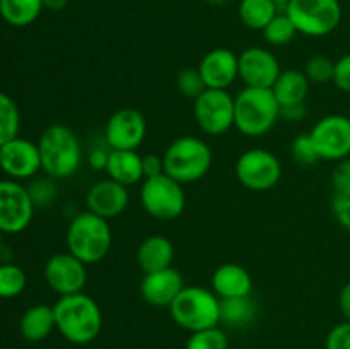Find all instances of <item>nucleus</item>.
<instances>
[{
    "mask_svg": "<svg viewBox=\"0 0 350 349\" xmlns=\"http://www.w3.org/2000/svg\"><path fill=\"white\" fill-rule=\"evenodd\" d=\"M325 349H350V322L344 320L330 328L325 339Z\"/></svg>",
    "mask_w": 350,
    "mask_h": 349,
    "instance_id": "nucleus-37",
    "label": "nucleus"
},
{
    "mask_svg": "<svg viewBox=\"0 0 350 349\" xmlns=\"http://www.w3.org/2000/svg\"><path fill=\"white\" fill-rule=\"evenodd\" d=\"M263 38L272 47H284L296 38L297 29L286 12H279L262 31Z\"/></svg>",
    "mask_w": 350,
    "mask_h": 349,
    "instance_id": "nucleus-29",
    "label": "nucleus"
},
{
    "mask_svg": "<svg viewBox=\"0 0 350 349\" xmlns=\"http://www.w3.org/2000/svg\"><path fill=\"white\" fill-rule=\"evenodd\" d=\"M332 212L338 224L350 231V188L342 192H334L332 198Z\"/></svg>",
    "mask_w": 350,
    "mask_h": 349,
    "instance_id": "nucleus-36",
    "label": "nucleus"
},
{
    "mask_svg": "<svg viewBox=\"0 0 350 349\" xmlns=\"http://www.w3.org/2000/svg\"><path fill=\"white\" fill-rule=\"evenodd\" d=\"M53 311L57 331L70 344L85 346L98 339L103 328V311L98 301L84 291L60 296Z\"/></svg>",
    "mask_w": 350,
    "mask_h": 349,
    "instance_id": "nucleus-1",
    "label": "nucleus"
},
{
    "mask_svg": "<svg viewBox=\"0 0 350 349\" xmlns=\"http://www.w3.org/2000/svg\"><path fill=\"white\" fill-rule=\"evenodd\" d=\"M286 14L297 33L310 38H323L334 33L342 23L338 0H291Z\"/></svg>",
    "mask_w": 350,
    "mask_h": 349,
    "instance_id": "nucleus-7",
    "label": "nucleus"
},
{
    "mask_svg": "<svg viewBox=\"0 0 350 349\" xmlns=\"http://www.w3.org/2000/svg\"><path fill=\"white\" fill-rule=\"evenodd\" d=\"M137 266L144 274L173 267L174 245L163 235H150L137 248Z\"/></svg>",
    "mask_w": 350,
    "mask_h": 349,
    "instance_id": "nucleus-21",
    "label": "nucleus"
},
{
    "mask_svg": "<svg viewBox=\"0 0 350 349\" xmlns=\"http://www.w3.org/2000/svg\"><path fill=\"white\" fill-rule=\"evenodd\" d=\"M51 180H53V178H50V180H46V178H43V180H34L33 183L27 187L34 205H41V207H44V205H50L51 202L57 198L58 195L57 185H55Z\"/></svg>",
    "mask_w": 350,
    "mask_h": 349,
    "instance_id": "nucleus-35",
    "label": "nucleus"
},
{
    "mask_svg": "<svg viewBox=\"0 0 350 349\" xmlns=\"http://www.w3.org/2000/svg\"><path fill=\"white\" fill-rule=\"evenodd\" d=\"M280 118L272 89L243 88L234 96V129L245 137H263Z\"/></svg>",
    "mask_w": 350,
    "mask_h": 349,
    "instance_id": "nucleus-4",
    "label": "nucleus"
},
{
    "mask_svg": "<svg viewBox=\"0 0 350 349\" xmlns=\"http://www.w3.org/2000/svg\"><path fill=\"white\" fill-rule=\"evenodd\" d=\"M310 79L306 77L304 70L297 68H287L280 72L279 79L272 86V92L279 101L280 108L294 105H304L310 92Z\"/></svg>",
    "mask_w": 350,
    "mask_h": 349,
    "instance_id": "nucleus-22",
    "label": "nucleus"
},
{
    "mask_svg": "<svg viewBox=\"0 0 350 349\" xmlns=\"http://www.w3.org/2000/svg\"><path fill=\"white\" fill-rule=\"evenodd\" d=\"M207 2L215 3V5H219V3H224V2H228V0H207Z\"/></svg>",
    "mask_w": 350,
    "mask_h": 349,
    "instance_id": "nucleus-46",
    "label": "nucleus"
},
{
    "mask_svg": "<svg viewBox=\"0 0 350 349\" xmlns=\"http://www.w3.org/2000/svg\"><path fill=\"white\" fill-rule=\"evenodd\" d=\"M2 238H3V233L0 231V248H2Z\"/></svg>",
    "mask_w": 350,
    "mask_h": 349,
    "instance_id": "nucleus-47",
    "label": "nucleus"
},
{
    "mask_svg": "<svg viewBox=\"0 0 350 349\" xmlns=\"http://www.w3.org/2000/svg\"><path fill=\"white\" fill-rule=\"evenodd\" d=\"M0 170L9 174L10 180L33 178L41 170L38 142L17 135L0 146Z\"/></svg>",
    "mask_w": 350,
    "mask_h": 349,
    "instance_id": "nucleus-16",
    "label": "nucleus"
},
{
    "mask_svg": "<svg viewBox=\"0 0 350 349\" xmlns=\"http://www.w3.org/2000/svg\"><path fill=\"white\" fill-rule=\"evenodd\" d=\"M185 287L183 276L174 267L156 270V272L144 274L140 281V296L146 303L156 308H170L174 298L181 293Z\"/></svg>",
    "mask_w": 350,
    "mask_h": 349,
    "instance_id": "nucleus-19",
    "label": "nucleus"
},
{
    "mask_svg": "<svg viewBox=\"0 0 350 349\" xmlns=\"http://www.w3.org/2000/svg\"><path fill=\"white\" fill-rule=\"evenodd\" d=\"M44 281L58 296L82 293L88 284V266L68 252L55 253L44 263Z\"/></svg>",
    "mask_w": 350,
    "mask_h": 349,
    "instance_id": "nucleus-13",
    "label": "nucleus"
},
{
    "mask_svg": "<svg viewBox=\"0 0 350 349\" xmlns=\"http://www.w3.org/2000/svg\"><path fill=\"white\" fill-rule=\"evenodd\" d=\"M308 109L306 105H294V106H286V108H280V116L286 118L287 122H299L306 116Z\"/></svg>",
    "mask_w": 350,
    "mask_h": 349,
    "instance_id": "nucleus-42",
    "label": "nucleus"
},
{
    "mask_svg": "<svg viewBox=\"0 0 350 349\" xmlns=\"http://www.w3.org/2000/svg\"><path fill=\"white\" fill-rule=\"evenodd\" d=\"M193 116L204 133L224 135L234 127V96L224 89H205L193 101Z\"/></svg>",
    "mask_w": 350,
    "mask_h": 349,
    "instance_id": "nucleus-10",
    "label": "nucleus"
},
{
    "mask_svg": "<svg viewBox=\"0 0 350 349\" xmlns=\"http://www.w3.org/2000/svg\"><path fill=\"white\" fill-rule=\"evenodd\" d=\"M310 137L320 159L342 161L350 157V116H321L310 130Z\"/></svg>",
    "mask_w": 350,
    "mask_h": 349,
    "instance_id": "nucleus-11",
    "label": "nucleus"
},
{
    "mask_svg": "<svg viewBox=\"0 0 350 349\" xmlns=\"http://www.w3.org/2000/svg\"><path fill=\"white\" fill-rule=\"evenodd\" d=\"M108 156L109 149H106V147H98V149H94L89 154V166L94 168V170H105L106 163H108Z\"/></svg>",
    "mask_w": 350,
    "mask_h": 349,
    "instance_id": "nucleus-41",
    "label": "nucleus"
},
{
    "mask_svg": "<svg viewBox=\"0 0 350 349\" xmlns=\"http://www.w3.org/2000/svg\"><path fill=\"white\" fill-rule=\"evenodd\" d=\"M338 308L345 320L350 322V281L342 286L340 293H338Z\"/></svg>",
    "mask_w": 350,
    "mask_h": 349,
    "instance_id": "nucleus-43",
    "label": "nucleus"
},
{
    "mask_svg": "<svg viewBox=\"0 0 350 349\" xmlns=\"http://www.w3.org/2000/svg\"><path fill=\"white\" fill-rule=\"evenodd\" d=\"M258 307L252 296L221 300V324L229 328L250 327L256 320Z\"/></svg>",
    "mask_w": 350,
    "mask_h": 349,
    "instance_id": "nucleus-25",
    "label": "nucleus"
},
{
    "mask_svg": "<svg viewBox=\"0 0 350 349\" xmlns=\"http://www.w3.org/2000/svg\"><path fill=\"white\" fill-rule=\"evenodd\" d=\"M197 68L207 89L229 91L236 79H239L238 55L229 48H214L207 51Z\"/></svg>",
    "mask_w": 350,
    "mask_h": 349,
    "instance_id": "nucleus-17",
    "label": "nucleus"
},
{
    "mask_svg": "<svg viewBox=\"0 0 350 349\" xmlns=\"http://www.w3.org/2000/svg\"><path fill=\"white\" fill-rule=\"evenodd\" d=\"M214 154L204 139L181 135L166 147L163 154L164 173L181 185L202 180L212 168Z\"/></svg>",
    "mask_w": 350,
    "mask_h": 349,
    "instance_id": "nucleus-5",
    "label": "nucleus"
},
{
    "mask_svg": "<svg viewBox=\"0 0 350 349\" xmlns=\"http://www.w3.org/2000/svg\"><path fill=\"white\" fill-rule=\"evenodd\" d=\"M170 315L178 327L198 332L221 325V298L202 286H185L170 305Z\"/></svg>",
    "mask_w": 350,
    "mask_h": 349,
    "instance_id": "nucleus-6",
    "label": "nucleus"
},
{
    "mask_svg": "<svg viewBox=\"0 0 350 349\" xmlns=\"http://www.w3.org/2000/svg\"><path fill=\"white\" fill-rule=\"evenodd\" d=\"M44 7L50 10H62L68 3V0H43Z\"/></svg>",
    "mask_w": 350,
    "mask_h": 349,
    "instance_id": "nucleus-44",
    "label": "nucleus"
},
{
    "mask_svg": "<svg viewBox=\"0 0 350 349\" xmlns=\"http://www.w3.org/2000/svg\"><path fill=\"white\" fill-rule=\"evenodd\" d=\"M67 252L85 266L99 263L108 257L113 245V233L108 219L91 211L79 212L72 218L65 235Z\"/></svg>",
    "mask_w": 350,
    "mask_h": 349,
    "instance_id": "nucleus-3",
    "label": "nucleus"
},
{
    "mask_svg": "<svg viewBox=\"0 0 350 349\" xmlns=\"http://www.w3.org/2000/svg\"><path fill=\"white\" fill-rule=\"evenodd\" d=\"M185 349H229V337L221 327H211L205 331L191 332L187 339Z\"/></svg>",
    "mask_w": 350,
    "mask_h": 349,
    "instance_id": "nucleus-31",
    "label": "nucleus"
},
{
    "mask_svg": "<svg viewBox=\"0 0 350 349\" xmlns=\"http://www.w3.org/2000/svg\"><path fill=\"white\" fill-rule=\"evenodd\" d=\"M239 79L245 82V88L272 89L279 79V58L263 47H248L238 55Z\"/></svg>",
    "mask_w": 350,
    "mask_h": 349,
    "instance_id": "nucleus-15",
    "label": "nucleus"
},
{
    "mask_svg": "<svg viewBox=\"0 0 350 349\" xmlns=\"http://www.w3.org/2000/svg\"><path fill=\"white\" fill-rule=\"evenodd\" d=\"M332 187L334 192H342L350 188V157L337 161L332 173Z\"/></svg>",
    "mask_w": 350,
    "mask_h": 349,
    "instance_id": "nucleus-39",
    "label": "nucleus"
},
{
    "mask_svg": "<svg viewBox=\"0 0 350 349\" xmlns=\"http://www.w3.org/2000/svg\"><path fill=\"white\" fill-rule=\"evenodd\" d=\"M105 171L108 173V178L132 187L144 180L142 170V156L137 151H115L109 149L108 163H106Z\"/></svg>",
    "mask_w": 350,
    "mask_h": 349,
    "instance_id": "nucleus-23",
    "label": "nucleus"
},
{
    "mask_svg": "<svg viewBox=\"0 0 350 349\" xmlns=\"http://www.w3.org/2000/svg\"><path fill=\"white\" fill-rule=\"evenodd\" d=\"M142 170H144V180H146V178H154L163 174L164 173L163 156H157V154H147V156H142Z\"/></svg>",
    "mask_w": 350,
    "mask_h": 349,
    "instance_id": "nucleus-40",
    "label": "nucleus"
},
{
    "mask_svg": "<svg viewBox=\"0 0 350 349\" xmlns=\"http://www.w3.org/2000/svg\"><path fill=\"white\" fill-rule=\"evenodd\" d=\"M291 156H293V159L296 161L297 164H301V166H313L318 161H321L320 156H318L317 147H314L313 140H311L310 132L301 133V135H297L296 139L293 140Z\"/></svg>",
    "mask_w": 350,
    "mask_h": 349,
    "instance_id": "nucleus-33",
    "label": "nucleus"
},
{
    "mask_svg": "<svg viewBox=\"0 0 350 349\" xmlns=\"http://www.w3.org/2000/svg\"><path fill=\"white\" fill-rule=\"evenodd\" d=\"M21 113L10 96L0 91V146L19 135Z\"/></svg>",
    "mask_w": 350,
    "mask_h": 349,
    "instance_id": "nucleus-28",
    "label": "nucleus"
},
{
    "mask_svg": "<svg viewBox=\"0 0 350 349\" xmlns=\"http://www.w3.org/2000/svg\"><path fill=\"white\" fill-rule=\"evenodd\" d=\"M140 204L150 218L159 221H173L183 214L187 207V194L180 181L163 173L142 181Z\"/></svg>",
    "mask_w": 350,
    "mask_h": 349,
    "instance_id": "nucleus-8",
    "label": "nucleus"
},
{
    "mask_svg": "<svg viewBox=\"0 0 350 349\" xmlns=\"http://www.w3.org/2000/svg\"><path fill=\"white\" fill-rule=\"evenodd\" d=\"M43 9V0H0V17L14 27L33 24Z\"/></svg>",
    "mask_w": 350,
    "mask_h": 349,
    "instance_id": "nucleus-26",
    "label": "nucleus"
},
{
    "mask_svg": "<svg viewBox=\"0 0 350 349\" xmlns=\"http://www.w3.org/2000/svg\"><path fill=\"white\" fill-rule=\"evenodd\" d=\"M211 289L221 300L226 298L252 296L253 279L248 270L239 263H222L212 272Z\"/></svg>",
    "mask_w": 350,
    "mask_h": 349,
    "instance_id": "nucleus-20",
    "label": "nucleus"
},
{
    "mask_svg": "<svg viewBox=\"0 0 350 349\" xmlns=\"http://www.w3.org/2000/svg\"><path fill=\"white\" fill-rule=\"evenodd\" d=\"M147 120L139 109L120 108L109 116L105 127V139L108 149L137 151L146 140Z\"/></svg>",
    "mask_w": 350,
    "mask_h": 349,
    "instance_id": "nucleus-14",
    "label": "nucleus"
},
{
    "mask_svg": "<svg viewBox=\"0 0 350 349\" xmlns=\"http://www.w3.org/2000/svg\"><path fill=\"white\" fill-rule=\"evenodd\" d=\"M335 88L340 89L345 94H350V53H345L338 60H335L334 81Z\"/></svg>",
    "mask_w": 350,
    "mask_h": 349,
    "instance_id": "nucleus-38",
    "label": "nucleus"
},
{
    "mask_svg": "<svg viewBox=\"0 0 350 349\" xmlns=\"http://www.w3.org/2000/svg\"><path fill=\"white\" fill-rule=\"evenodd\" d=\"M238 14L246 27L253 31H263L267 24L279 14V5L273 0H241Z\"/></svg>",
    "mask_w": 350,
    "mask_h": 349,
    "instance_id": "nucleus-27",
    "label": "nucleus"
},
{
    "mask_svg": "<svg viewBox=\"0 0 350 349\" xmlns=\"http://www.w3.org/2000/svg\"><path fill=\"white\" fill-rule=\"evenodd\" d=\"M34 207L27 187L16 180L0 181V231L3 235L24 231L33 219Z\"/></svg>",
    "mask_w": 350,
    "mask_h": 349,
    "instance_id": "nucleus-12",
    "label": "nucleus"
},
{
    "mask_svg": "<svg viewBox=\"0 0 350 349\" xmlns=\"http://www.w3.org/2000/svg\"><path fill=\"white\" fill-rule=\"evenodd\" d=\"M41 170L53 180L74 177L82 164V146L77 133L67 125L55 123L43 130L38 140Z\"/></svg>",
    "mask_w": 350,
    "mask_h": 349,
    "instance_id": "nucleus-2",
    "label": "nucleus"
},
{
    "mask_svg": "<svg viewBox=\"0 0 350 349\" xmlns=\"http://www.w3.org/2000/svg\"><path fill=\"white\" fill-rule=\"evenodd\" d=\"M129 187L111 180V178L96 181L94 185H91L88 194H85L88 211L94 212V214L101 216V218L108 219V221L113 218H118L129 207Z\"/></svg>",
    "mask_w": 350,
    "mask_h": 349,
    "instance_id": "nucleus-18",
    "label": "nucleus"
},
{
    "mask_svg": "<svg viewBox=\"0 0 350 349\" xmlns=\"http://www.w3.org/2000/svg\"><path fill=\"white\" fill-rule=\"evenodd\" d=\"M57 328L55 311L50 305H34L23 313L19 322V331L26 341H44Z\"/></svg>",
    "mask_w": 350,
    "mask_h": 349,
    "instance_id": "nucleus-24",
    "label": "nucleus"
},
{
    "mask_svg": "<svg viewBox=\"0 0 350 349\" xmlns=\"http://www.w3.org/2000/svg\"><path fill=\"white\" fill-rule=\"evenodd\" d=\"M334 70L335 62L330 60L328 57H323V55L311 57L306 62V67H304V74L310 79L311 84H327V82H332L334 81Z\"/></svg>",
    "mask_w": 350,
    "mask_h": 349,
    "instance_id": "nucleus-32",
    "label": "nucleus"
},
{
    "mask_svg": "<svg viewBox=\"0 0 350 349\" xmlns=\"http://www.w3.org/2000/svg\"><path fill=\"white\" fill-rule=\"evenodd\" d=\"M176 88L185 98H190L193 101L207 89L198 68H183L176 77Z\"/></svg>",
    "mask_w": 350,
    "mask_h": 349,
    "instance_id": "nucleus-34",
    "label": "nucleus"
},
{
    "mask_svg": "<svg viewBox=\"0 0 350 349\" xmlns=\"http://www.w3.org/2000/svg\"><path fill=\"white\" fill-rule=\"evenodd\" d=\"M273 2H275L279 7H286L291 0H273Z\"/></svg>",
    "mask_w": 350,
    "mask_h": 349,
    "instance_id": "nucleus-45",
    "label": "nucleus"
},
{
    "mask_svg": "<svg viewBox=\"0 0 350 349\" xmlns=\"http://www.w3.org/2000/svg\"><path fill=\"white\" fill-rule=\"evenodd\" d=\"M234 173L239 183L252 192H269L282 177V163L272 151L255 147L236 159Z\"/></svg>",
    "mask_w": 350,
    "mask_h": 349,
    "instance_id": "nucleus-9",
    "label": "nucleus"
},
{
    "mask_svg": "<svg viewBox=\"0 0 350 349\" xmlns=\"http://www.w3.org/2000/svg\"><path fill=\"white\" fill-rule=\"evenodd\" d=\"M26 272L19 266H14V263L0 266V298L10 300V298L19 296L26 289Z\"/></svg>",
    "mask_w": 350,
    "mask_h": 349,
    "instance_id": "nucleus-30",
    "label": "nucleus"
}]
</instances>
